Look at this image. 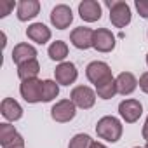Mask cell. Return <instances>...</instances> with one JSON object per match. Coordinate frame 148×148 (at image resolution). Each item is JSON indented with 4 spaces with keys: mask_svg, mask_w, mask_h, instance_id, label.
<instances>
[{
    "mask_svg": "<svg viewBox=\"0 0 148 148\" xmlns=\"http://www.w3.org/2000/svg\"><path fill=\"white\" fill-rule=\"evenodd\" d=\"M32 59H37V49L30 44H18L14 49H12V61L19 66L26 61H32Z\"/></svg>",
    "mask_w": 148,
    "mask_h": 148,
    "instance_id": "obj_17",
    "label": "cell"
},
{
    "mask_svg": "<svg viewBox=\"0 0 148 148\" xmlns=\"http://www.w3.org/2000/svg\"><path fill=\"white\" fill-rule=\"evenodd\" d=\"M40 12V2L38 0H21L18 4V19L19 21H30L37 18Z\"/></svg>",
    "mask_w": 148,
    "mask_h": 148,
    "instance_id": "obj_15",
    "label": "cell"
},
{
    "mask_svg": "<svg viewBox=\"0 0 148 148\" xmlns=\"http://www.w3.org/2000/svg\"><path fill=\"white\" fill-rule=\"evenodd\" d=\"M134 148H141V146H134Z\"/></svg>",
    "mask_w": 148,
    "mask_h": 148,
    "instance_id": "obj_31",
    "label": "cell"
},
{
    "mask_svg": "<svg viewBox=\"0 0 148 148\" xmlns=\"http://www.w3.org/2000/svg\"><path fill=\"white\" fill-rule=\"evenodd\" d=\"M54 77H56V82L61 84V86H70L77 80L79 77V71H77V66L70 63V61H63L56 66L54 70Z\"/></svg>",
    "mask_w": 148,
    "mask_h": 148,
    "instance_id": "obj_8",
    "label": "cell"
},
{
    "mask_svg": "<svg viewBox=\"0 0 148 148\" xmlns=\"http://www.w3.org/2000/svg\"><path fill=\"white\" fill-rule=\"evenodd\" d=\"M38 71H40V64L37 59H32V61H26L23 64L18 66V77L23 80H30V79H37L38 75Z\"/></svg>",
    "mask_w": 148,
    "mask_h": 148,
    "instance_id": "obj_18",
    "label": "cell"
},
{
    "mask_svg": "<svg viewBox=\"0 0 148 148\" xmlns=\"http://www.w3.org/2000/svg\"><path fill=\"white\" fill-rule=\"evenodd\" d=\"M16 132H18V131L14 129V125H11V124H7V122L0 124V145L5 143L9 138H12Z\"/></svg>",
    "mask_w": 148,
    "mask_h": 148,
    "instance_id": "obj_23",
    "label": "cell"
},
{
    "mask_svg": "<svg viewBox=\"0 0 148 148\" xmlns=\"http://www.w3.org/2000/svg\"><path fill=\"white\" fill-rule=\"evenodd\" d=\"M106 5L110 7V21L115 28H125L131 23L132 14L127 2L115 0V2H106Z\"/></svg>",
    "mask_w": 148,
    "mask_h": 148,
    "instance_id": "obj_2",
    "label": "cell"
},
{
    "mask_svg": "<svg viewBox=\"0 0 148 148\" xmlns=\"http://www.w3.org/2000/svg\"><path fill=\"white\" fill-rule=\"evenodd\" d=\"M92 47L98 52H112L115 49V35L106 30V28H98L94 30V38H92Z\"/></svg>",
    "mask_w": 148,
    "mask_h": 148,
    "instance_id": "obj_10",
    "label": "cell"
},
{
    "mask_svg": "<svg viewBox=\"0 0 148 148\" xmlns=\"http://www.w3.org/2000/svg\"><path fill=\"white\" fill-rule=\"evenodd\" d=\"M86 77L96 87L113 79L112 70H110V66L105 61H92V63H89L87 68H86Z\"/></svg>",
    "mask_w": 148,
    "mask_h": 148,
    "instance_id": "obj_3",
    "label": "cell"
},
{
    "mask_svg": "<svg viewBox=\"0 0 148 148\" xmlns=\"http://www.w3.org/2000/svg\"><path fill=\"white\" fill-rule=\"evenodd\" d=\"M79 14L87 23L99 21L101 19V5L96 0H84V2L79 4Z\"/></svg>",
    "mask_w": 148,
    "mask_h": 148,
    "instance_id": "obj_12",
    "label": "cell"
},
{
    "mask_svg": "<svg viewBox=\"0 0 148 148\" xmlns=\"http://www.w3.org/2000/svg\"><path fill=\"white\" fill-rule=\"evenodd\" d=\"M89 148H106V146H105V145H103V143H99V141H92V143H91V146H89Z\"/></svg>",
    "mask_w": 148,
    "mask_h": 148,
    "instance_id": "obj_29",
    "label": "cell"
},
{
    "mask_svg": "<svg viewBox=\"0 0 148 148\" xmlns=\"http://www.w3.org/2000/svg\"><path fill=\"white\" fill-rule=\"evenodd\" d=\"M134 5H136L139 16L145 18V19H148V0H136Z\"/></svg>",
    "mask_w": 148,
    "mask_h": 148,
    "instance_id": "obj_26",
    "label": "cell"
},
{
    "mask_svg": "<svg viewBox=\"0 0 148 148\" xmlns=\"http://www.w3.org/2000/svg\"><path fill=\"white\" fill-rule=\"evenodd\" d=\"M117 92H119V91H117V82H115V79H112V80H108V82H105V84H101V86L96 87V94H98L101 99H112Z\"/></svg>",
    "mask_w": 148,
    "mask_h": 148,
    "instance_id": "obj_21",
    "label": "cell"
},
{
    "mask_svg": "<svg viewBox=\"0 0 148 148\" xmlns=\"http://www.w3.org/2000/svg\"><path fill=\"white\" fill-rule=\"evenodd\" d=\"M92 38H94V30L86 28V26H79L70 33V42L82 51L92 47Z\"/></svg>",
    "mask_w": 148,
    "mask_h": 148,
    "instance_id": "obj_11",
    "label": "cell"
},
{
    "mask_svg": "<svg viewBox=\"0 0 148 148\" xmlns=\"http://www.w3.org/2000/svg\"><path fill=\"white\" fill-rule=\"evenodd\" d=\"M47 52H49V58L52 61H61L63 63V59L68 56V45L63 40H56V42H52L49 45V51Z\"/></svg>",
    "mask_w": 148,
    "mask_h": 148,
    "instance_id": "obj_19",
    "label": "cell"
},
{
    "mask_svg": "<svg viewBox=\"0 0 148 148\" xmlns=\"http://www.w3.org/2000/svg\"><path fill=\"white\" fill-rule=\"evenodd\" d=\"M75 113H77V106L73 105L71 99H61V101H58L51 108L52 120H56L59 124H64V122L73 120V119H75Z\"/></svg>",
    "mask_w": 148,
    "mask_h": 148,
    "instance_id": "obj_5",
    "label": "cell"
},
{
    "mask_svg": "<svg viewBox=\"0 0 148 148\" xmlns=\"http://www.w3.org/2000/svg\"><path fill=\"white\" fill-rule=\"evenodd\" d=\"M146 64H148V54H146Z\"/></svg>",
    "mask_w": 148,
    "mask_h": 148,
    "instance_id": "obj_30",
    "label": "cell"
},
{
    "mask_svg": "<svg viewBox=\"0 0 148 148\" xmlns=\"http://www.w3.org/2000/svg\"><path fill=\"white\" fill-rule=\"evenodd\" d=\"M122 131H124V127H122L120 120L113 115L101 117L96 124V134L108 143H117L122 138Z\"/></svg>",
    "mask_w": 148,
    "mask_h": 148,
    "instance_id": "obj_1",
    "label": "cell"
},
{
    "mask_svg": "<svg viewBox=\"0 0 148 148\" xmlns=\"http://www.w3.org/2000/svg\"><path fill=\"white\" fill-rule=\"evenodd\" d=\"M26 37H28L30 40H33L35 44L44 45L45 42L51 40L52 33H51V28H47L44 23H33V25H30V26L26 28Z\"/></svg>",
    "mask_w": 148,
    "mask_h": 148,
    "instance_id": "obj_14",
    "label": "cell"
},
{
    "mask_svg": "<svg viewBox=\"0 0 148 148\" xmlns=\"http://www.w3.org/2000/svg\"><path fill=\"white\" fill-rule=\"evenodd\" d=\"M141 134H143V138L148 141V117H146V120H145V125H143V131H141Z\"/></svg>",
    "mask_w": 148,
    "mask_h": 148,
    "instance_id": "obj_28",
    "label": "cell"
},
{
    "mask_svg": "<svg viewBox=\"0 0 148 148\" xmlns=\"http://www.w3.org/2000/svg\"><path fill=\"white\" fill-rule=\"evenodd\" d=\"M145 148H148V143H146V146H145Z\"/></svg>",
    "mask_w": 148,
    "mask_h": 148,
    "instance_id": "obj_32",
    "label": "cell"
},
{
    "mask_svg": "<svg viewBox=\"0 0 148 148\" xmlns=\"http://www.w3.org/2000/svg\"><path fill=\"white\" fill-rule=\"evenodd\" d=\"M119 113L127 124H134L143 115V105L138 99H124L119 105Z\"/></svg>",
    "mask_w": 148,
    "mask_h": 148,
    "instance_id": "obj_7",
    "label": "cell"
},
{
    "mask_svg": "<svg viewBox=\"0 0 148 148\" xmlns=\"http://www.w3.org/2000/svg\"><path fill=\"white\" fill-rule=\"evenodd\" d=\"M19 92L26 103H40L42 101V80L38 79H30L23 80L19 86Z\"/></svg>",
    "mask_w": 148,
    "mask_h": 148,
    "instance_id": "obj_6",
    "label": "cell"
},
{
    "mask_svg": "<svg viewBox=\"0 0 148 148\" xmlns=\"http://www.w3.org/2000/svg\"><path fill=\"white\" fill-rule=\"evenodd\" d=\"M59 94V86L54 80H42V101L49 103Z\"/></svg>",
    "mask_w": 148,
    "mask_h": 148,
    "instance_id": "obj_20",
    "label": "cell"
},
{
    "mask_svg": "<svg viewBox=\"0 0 148 148\" xmlns=\"http://www.w3.org/2000/svg\"><path fill=\"white\" fill-rule=\"evenodd\" d=\"M14 2L12 0H0V18H5L12 9H14Z\"/></svg>",
    "mask_w": 148,
    "mask_h": 148,
    "instance_id": "obj_25",
    "label": "cell"
},
{
    "mask_svg": "<svg viewBox=\"0 0 148 148\" xmlns=\"http://www.w3.org/2000/svg\"><path fill=\"white\" fill-rule=\"evenodd\" d=\"M71 21H73V12H71L70 5L59 4V5H56V7L52 9V12H51V23H52L54 28H58V30H66V28L71 25Z\"/></svg>",
    "mask_w": 148,
    "mask_h": 148,
    "instance_id": "obj_9",
    "label": "cell"
},
{
    "mask_svg": "<svg viewBox=\"0 0 148 148\" xmlns=\"http://www.w3.org/2000/svg\"><path fill=\"white\" fill-rule=\"evenodd\" d=\"M91 143H92V139L89 134H75L70 139L68 148H89Z\"/></svg>",
    "mask_w": 148,
    "mask_h": 148,
    "instance_id": "obj_22",
    "label": "cell"
},
{
    "mask_svg": "<svg viewBox=\"0 0 148 148\" xmlns=\"http://www.w3.org/2000/svg\"><path fill=\"white\" fill-rule=\"evenodd\" d=\"M0 112H2L4 119L9 120V122H16L23 117V108L21 105L12 99V98H4L2 103H0Z\"/></svg>",
    "mask_w": 148,
    "mask_h": 148,
    "instance_id": "obj_13",
    "label": "cell"
},
{
    "mask_svg": "<svg viewBox=\"0 0 148 148\" xmlns=\"http://www.w3.org/2000/svg\"><path fill=\"white\" fill-rule=\"evenodd\" d=\"M70 99L73 101L75 106H79L82 110H89L96 103V92L91 87H87V86H77L75 89L71 91Z\"/></svg>",
    "mask_w": 148,
    "mask_h": 148,
    "instance_id": "obj_4",
    "label": "cell"
},
{
    "mask_svg": "<svg viewBox=\"0 0 148 148\" xmlns=\"http://www.w3.org/2000/svg\"><path fill=\"white\" fill-rule=\"evenodd\" d=\"M115 82H117V91H119V94H122V96L132 94V92L136 91V87H138V80H136V77L132 75L131 71H122V73H119V77L115 79Z\"/></svg>",
    "mask_w": 148,
    "mask_h": 148,
    "instance_id": "obj_16",
    "label": "cell"
},
{
    "mask_svg": "<svg viewBox=\"0 0 148 148\" xmlns=\"http://www.w3.org/2000/svg\"><path fill=\"white\" fill-rule=\"evenodd\" d=\"M138 84H139V89L148 94V71H145L143 75L139 77V82H138Z\"/></svg>",
    "mask_w": 148,
    "mask_h": 148,
    "instance_id": "obj_27",
    "label": "cell"
},
{
    "mask_svg": "<svg viewBox=\"0 0 148 148\" xmlns=\"http://www.w3.org/2000/svg\"><path fill=\"white\" fill-rule=\"evenodd\" d=\"M2 148H25V139L19 132H16L12 138H9L5 143H2Z\"/></svg>",
    "mask_w": 148,
    "mask_h": 148,
    "instance_id": "obj_24",
    "label": "cell"
}]
</instances>
